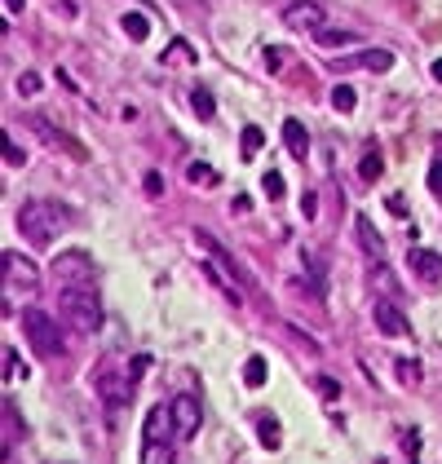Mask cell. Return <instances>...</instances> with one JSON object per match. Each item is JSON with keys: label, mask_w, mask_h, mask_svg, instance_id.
<instances>
[{"label": "cell", "mask_w": 442, "mask_h": 464, "mask_svg": "<svg viewBox=\"0 0 442 464\" xmlns=\"http://www.w3.org/2000/svg\"><path fill=\"white\" fill-rule=\"evenodd\" d=\"M5 164H9V169H23V164H27V151L18 142H5Z\"/></svg>", "instance_id": "f1b7e54d"}, {"label": "cell", "mask_w": 442, "mask_h": 464, "mask_svg": "<svg viewBox=\"0 0 442 464\" xmlns=\"http://www.w3.org/2000/svg\"><path fill=\"white\" fill-rule=\"evenodd\" d=\"M0 274H5V296H36L40 292V265L31 261L27 252H5V265H0Z\"/></svg>", "instance_id": "5b68a950"}, {"label": "cell", "mask_w": 442, "mask_h": 464, "mask_svg": "<svg viewBox=\"0 0 442 464\" xmlns=\"http://www.w3.org/2000/svg\"><path fill=\"white\" fill-rule=\"evenodd\" d=\"M146 367H151V358H146V354H137L133 362H128V372H133V380H142V372H146Z\"/></svg>", "instance_id": "74e56055"}, {"label": "cell", "mask_w": 442, "mask_h": 464, "mask_svg": "<svg viewBox=\"0 0 442 464\" xmlns=\"http://www.w3.org/2000/svg\"><path fill=\"white\" fill-rule=\"evenodd\" d=\"M142 464H173V442H146Z\"/></svg>", "instance_id": "7402d4cb"}, {"label": "cell", "mask_w": 442, "mask_h": 464, "mask_svg": "<svg viewBox=\"0 0 442 464\" xmlns=\"http://www.w3.org/2000/svg\"><path fill=\"white\" fill-rule=\"evenodd\" d=\"M27 124H31V133H36V138L49 146V151H58V155H71L75 164H89V146H85V142H75L67 128H58L54 120H44V115H31Z\"/></svg>", "instance_id": "52a82bcc"}, {"label": "cell", "mask_w": 442, "mask_h": 464, "mask_svg": "<svg viewBox=\"0 0 442 464\" xmlns=\"http://www.w3.org/2000/svg\"><path fill=\"white\" fill-rule=\"evenodd\" d=\"M394 367H398V380H403V385H416V380H420V362H416V358H398Z\"/></svg>", "instance_id": "484cf974"}, {"label": "cell", "mask_w": 442, "mask_h": 464, "mask_svg": "<svg viewBox=\"0 0 442 464\" xmlns=\"http://www.w3.org/2000/svg\"><path fill=\"white\" fill-rule=\"evenodd\" d=\"M190 111L199 115V120H212V115H217V97H212L208 89H195L190 93Z\"/></svg>", "instance_id": "44dd1931"}, {"label": "cell", "mask_w": 442, "mask_h": 464, "mask_svg": "<svg viewBox=\"0 0 442 464\" xmlns=\"http://www.w3.org/2000/svg\"><path fill=\"white\" fill-rule=\"evenodd\" d=\"M261 186H266L270 199H283V177L279 173H266V177H261Z\"/></svg>", "instance_id": "4dcf8cb0"}, {"label": "cell", "mask_w": 442, "mask_h": 464, "mask_svg": "<svg viewBox=\"0 0 442 464\" xmlns=\"http://www.w3.org/2000/svg\"><path fill=\"white\" fill-rule=\"evenodd\" d=\"M323 18H327V13H323V5H314V0H297V5L283 9V23L292 31H319V27H327Z\"/></svg>", "instance_id": "30bf717a"}, {"label": "cell", "mask_w": 442, "mask_h": 464, "mask_svg": "<svg viewBox=\"0 0 442 464\" xmlns=\"http://www.w3.org/2000/svg\"><path fill=\"white\" fill-rule=\"evenodd\" d=\"M372 323L381 327V336H389V341L412 336V323H407V314L394 305V296H389V301H376V305H372Z\"/></svg>", "instance_id": "9c48e42d"}, {"label": "cell", "mask_w": 442, "mask_h": 464, "mask_svg": "<svg viewBox=\"0 0 442 464\" xmlns=\"http://www.w3.org/2000/svg\"><path fill=\"white\" fill-rule=\"evenodd\" d=\"M133 385H137V380H133V372H128V362H120L116 354H106L93 367V389H97V398H102L111 411L124 407L128 398H133Z\"/></svg>", "instance_id": "3957f363"}, {"label": "cell", "mask_w": 442, "mask_h": 464, "mask_svg": "<svg viewBox=\"0 0 442 464\" xmlns=\"http://www.w3.org/2000/svg\"><path fill=\"white\" fill-rule=\"evenodd\" d=\"M18 93H23V97L40 93V75H36V71H23V75H18Z\"/></svg>", "instance_id": "f546056e"}, {"label": "cell", "mask_w": 442, "mask_h": 464, "mask_svg": "<svg viewBox=\"0 0 442 464\" xmlns=\"http://www.w3.org/2000/svg\"><path fill=\"white\" fill-rule=\"evenodd\" d=\"M266 376H270V367H266V358H261V354H252L248 362H243V385H248V389H261V385H266Z\"/></svg>", "instance_id": "d6986e66"}, {"label": "cell", "mask_w": 442, "mask_h": 464, "mask_svg": "<svg viewBox=\"0 0 442 464\" xmlns=\"http://www.w3.org/2000/svg\"><path fill=\"white\" fill-rule=\"evenodd\" d=\"M58 314L62 323L93 336L102 327V301H97V288H58Z\"/></svg>", "instance_id": "7a4b0ae2"}, {"label": "cell", "mask_w": 442, "mask_h": 464, "mask_svg": "<svg viewBox=\"0 0 442 464\" xmlns=\"http://www.w3.org/2000/svg\"><path fill=\"white\" fill-rule=\"evenodd\" d=\"M71 221H75V212L62 208L58 199H27L18 208V230L27 235V243H36V248H49L58 239V230H67Z\"/></svg>", "instance_id": "6da1fadb"}, {"label": "cell", "mask_w": 442, "mask_h": 464, "mask_svg": "<svg viewBox=\"0 0 442 464\" xmlns=\"http://www.w3.org/2000/svg\"><path fill=\"white\" fill-rule=\"evenodd\" d=\"M168 434H173V403H159L142 420V442H168Z\"/></svg>", "instance_id": "8fae6325"}, {"label": "cell", "mask_w": 442, "mask_h": 464, "mask_svg": "<svg viewBox=\"0 0 442 464\" xmlns=\"http://www.w3.org/2000/svg\"><path fill=\"white\" fill-rule=\"evenodd\" d=\"M186 177H190V181H217V173H212L208 164H190V169H186Z\"/></svg>", "instance_id": "836d02e7"}, {"label": "cell", "mask_w": 442, "mask_h": 464, "mask_svg": "<svg viewBox=\"0 0 442 464\" xmlns=\"http://www.w3.org/2000/svg\"><path fill=\"white\" fill-rule=\"evenodd\" d=\"M261 146H266V133H261L257 124H243V155H257Z\"/></svg>", "instance_id": "d4e9b609"}, {"label": "cell", "mask_w": 442, "mask_h": 464, "mask_svg": "<svg viewBox=\"0 0 442 464\" xmlns=\"http://www.w3.org/2000/svg\"><path fill=\"white\" fill-rule=\"evenodd\" d=\"M332 106H336L340 115H350V111L358 106V93H354L350 85H336V89H332Z\"/></svg>", "instance_id": "603a6c76"}, {"label": "cell", "mask_w": 442, "mask_h": 464, "mask_svg": "<svg viewBox=\"0 0 442 464\" xmlns=\"http://www.w3.org/2000/svg\"><path fill=\"white\" fill-rule=\"evenodd\" d=\"M54 279L58 288H97V261L89 252H80V248H71V252H62L54 261Z\"/></svg>", "instance_id": "8992f818"}, {"label": "cell", "mask_w": 442, "mask_h": 464, "mask_svg": "<svg viewBox=\"0 0 442 464\" xmlns=\"http://www.w3.org/2000/svg\"><path fill=\"white\" fill-rule=\"evenodd\" d=\"M314 40H319L323 49H345V44L358 40V31H350V27H319V31H314Z\"/></svg>", "instance_id": "e0dca14e"}, {"label": "cell", "mask_w": 442, "mask_h": 464, "mask_svg": "<svg viewBox=\"0 0 442 464\" xmlns=\"http://www.w3.org/2000/svg\"><path fill=\"white\" fill-rule=\"evenodd\" d=\"M407 265H412V274L424 279V283H438L442 279V257L429 252V248H412V252H407Z\"/></svg>", "instance_id": "4fadbf2b"}, {"label": "cell", "mask_w": 442, "mask_h": 464, "mask_svg": "<svg viewBox=\"0 0 442 464\" xmlns=\"http://www.w3.org/2000/svg\"><path fill=\"white\" fill-rule=\"evenodd\" d=\"M261 62H266V71H279V66L288 62V49H283V44H270V49H266V58H261Z\"/></svg>", "instance_id": "83f0119b"}, {"label": "cell", "mask_w": 442, "mask_h": 464, "mask_svg": "<svg viewBox=\"0 0 442 464\" xmlns=\"http://www.w3.org/2000/svg\"><path fill=\"white\" fill-rule=\"evenodd\" d=\"M0 416H5V451L13 442H23V416H18V403H13V398H5V407H0Z\"/></svg>", "instance_id": "2e32d148"}, {"label": "cell", "mask_w": 442, "mask_h": 464, "mask_svg": "<svg viewBox=\"0 0 442 464\" xmlns=\"http://www.w3.org/2000/svg\"><path fill=\"white\" fill-rule=\"evenodd\" d=\"M23 331H27L31 350H36L40 358H62V354H67V341H62V327H58L54 319H49L44 310L27 305V310H23Z\"/></svg>", "instance_id": "277c9868"}, {"label": "cell", "mask_w": 442, "mask_h": 464, "mask_svg": "<svg viewBox=\"0 0 442 464\" xmlns=\"http://www.w3.org/2000/svg\"><path fill=\"white\" fill-rule=\"evenodd\" d=\"M381 173H385V159L376 155V151H367V155H363V164H358V177H363V181H376Z\"/></svg>", "instance_id": "cb8c5ba5"}, {"label": "cell", "mask_w": 442, "mask_h": 464, "mask_svg": "<svg viewBox=\"0 0 442 464\" xmlns=\"http://www.w3.org/2000/svg\"><path fill=\"white\" fill-rule=\"evenodd\" d=\"M120 27H124V36L133 40V44H142L146 36H151V18H146V13H137V9H128Z\"/></svg>", "instance_id": "ac0fdd59"}, {"label": "cell", "mask_w": 442, "mask_h": 464, "mask_svg": "<svg viewBox=\"0 0 442 464\" xmlns=\"http://www.w3.org/2000/svg\"><path fill=\"white\" fill-rule=\"evenodd\" d=\"M13 376H23V358H18V350H5V380H13Z\"/></svg>", "instance_id": "1f68e13d"}, {"label": "cell", "mask_w": 442, "mask_h": 464, "mask_svg": "<svg viewBox=\"0 0 442 464\" xmlns=\"http://www.w3.org/2000/svg\"><path fill=\"white\" fill-rule=\"evenodd\" d=\"M199 425H204V407H199V398L177 393V398H173V438H177V442H190L195 434H199Z\"/></svg>", "instance_id": "ba28073f"}, {"label": "cell", "mask_w": 442, "mask_h": 464, "mask_svg": "<svg viewBox=\"0 0 442 464\" xmlns=\"http://www.w3.org/2000/svg\"><path fill=\"white\" fill-rule=\"evenodd\" d=\"M403 451H420V434H416V429H403Z\"/></svg>", "instance_id": "8d00e7d4"}, {"label": "cell", "mask_w": 442, "mask_h": 464, "mask_svg": "<svg viewBox=\"0 0 442 464\" xmlns=\"http://www.w3.org/2000/svg\"><path fill=\"white\" fill-rule=\"evenodd\" d=\"M354 235H358V243H363V252H367L372 261L385 257V239H381V230L372 226V217H363V212H358V217H354Z\"/></svg>", "instance_id": "5bb4252c"}, {"label": "cell", "mask_w": 442, "mask_h": 464, "mask_svg": "<svg viewBox=\"0 0 442 464\" xmlns=\"http://www.w3.org/2000/svg\"><path fill=\"white\" fill-rule=\"evenodd\" d=\"M146 190H151V195H159V190H164V181H159V173H146Z\"/></svg>", "instance_id": "ab89813d"}, {"label": "cell", "mask_w": 442, "mask_h": 464, "mask_svg": "<svg viewBox=\"0 0 442 464\" xmlns=\"http://www.w3.org/2000/svg\"><path fill=\"white\" fill-rule=\"evenodd\" d=\"M301 212L309 221H314V212H319V199H314V190H305V199H301Z\"/></svg>", "instance_id": "d590c367"}, {"label": "cell", "mask_w": 442, "mask_h": 464, "mask_svg": "<svg viewBox=\"0 0 442 464\" xmlns=\"http://www.w3.org/2000/svg\"><path fill=\"white\" fill-rule=\"evenodd\" d=\"M5 9L9 13H23V0H5Z\"/></svg>", "instance_id": "60d3db41"}, {"label": "cell", "mask_w": 442, "mask_h": 464, "mask_svg": "<svg viewBox=\"0 0 442 464\" xmlns=\"http://www.w3.org/2000/svg\"><path fill=\"white\" fill-rule=\"evenodd\" d=\"M389 212H394V217H407V199H398V195H389Z\"/></svg>", "instance_id": "f35d334b"}, {"label": "cell", "mask_w": 442, "mask_h": 464, "mask_svg": "<svg viewBox=\"0 0 442 464\" xmlns=\"http://www.w3.org/2000/svg\"><path fill=\"white\" fill-rule=\"evenodd\" d=\"M336 71H350V66H363V71H389L394 66V54L389 49H363V54H354V58H332Z\"/></svg>", "instance_id": "7c38bea8"}, {"label": "cell", "mask_w": 442, "mask_h": 464, "mask_svg": "<svg viewBox=\"0 0 442 464\" xmlns=\"http://www.w3.org/2000/svg\"><path fill=\"white\" fill-rule=\"evenodd\" d=\"M429 190L442 199V159H434V164H429Z\"/></svg>", "instance_id": "e575fe53"}, {"label": "cell", "mask_w": 442, "mask_h": 464, "mask_svg": "<svg viewBox=\"0 0 442 464\" xmlns=\"http://www.w3.org/2000/svg\"><path fill=\"white\" fill-rule=\"evenodd\" d=\"M164 62H195V54H190L186 40H173L168 49H164Z\"/></svg>", "instance_id": "4316f807"}, {"label": "cell", "mask_w": 442, "mask_h": 464, "mask_svg": "<svg viewBox=\"0 0 442 464\" xmlns=\"http://www.w3.org/2000/svg\"><path fill=\"white\" fill-rule=\"evenodd\" d=\"M372 283H376V288H385L389 296L398 292V283H394V274H389V270H372Z\"/></svg>", "instance_id": "d6a6232c"}, {"label": "cell", "mask_w": 442, "mask_h": 464, "mask_svg": "<svg viewBox=\"0 0 442 464\" xmlns=\"http://www.w3.org/2000/svg\"><path fill=\"white\" fill-rule=\"evenodd\" d=\"M434 80H438V85H442V58L434 62Z\"/></svg>", "instance_id": "b9f144b4"}, {"label": "cell", "mask_w": 442, "mask_h": 464, "mask_svg": "<svg viewBox=\"0 0 442 464\" xmlns=\"http://www.w3.org/2000/svg\"><path fill=\"white\" fill-rule=\"evenodd\" d=\"M283 142H288V151L297 155V159H305V155H309V133H305V124H301V120H283Z\"/></svg>", "instance_id": "9a60e30c"}, {"label": "cell", "mask_w": 442, "mask_h": 464, "mask_svg": "<svg viewBox=\"0 0 442 464\" xmlns=\"http://www.w3.org/2000/svg\"><path fill=\"white\" fill-rule=\"evenodd\" d=\"M257 438H261V446H270V451H274V446L283 442L279 420H274V416H261V420H257Z\"/></svg>", "instance_id": "ffe728a7"}]
</instances>
